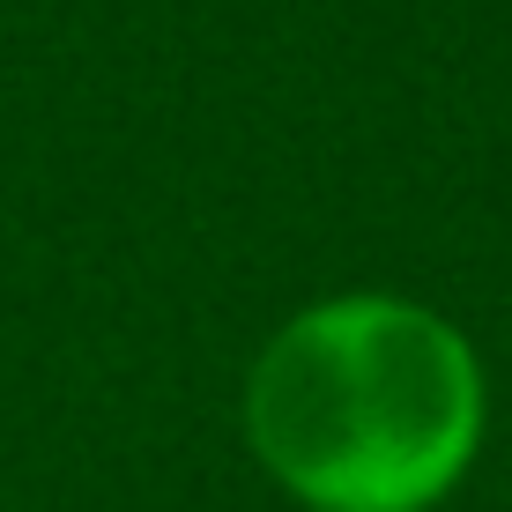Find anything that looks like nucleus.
<instances>
[{
  "label": "nucleus",
  "instance_id": "nucleus-1",
  "mask_svg": "<svg viewBox=\"0 0 512 512\" xmlns=\"http://www.w3.org/2000/svg\"><path fill=\"white\" fill-rule=\"evenodd\" d=\"M238 416L297 512H438L490 438V372L423 297L334 290L260 342Z\"/></svg>",
  "mask_w": 512,
  "mask_h": 512
}]
</instances>
